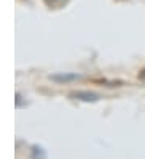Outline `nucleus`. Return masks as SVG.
I'll use <instances>...</instances> for the list:
<instances>
[{
    "label": "nucleus",
    "mask_w": 145,
    "mask_h": 159,
    "mask_svg": "<svg viewBox=\"0 0 145 159\" xmlns=\"http://www.w3.org/2000/svg\"><path fill=\"white\" fill-rule=\"evenodd\" d=\"M71 97H76V98L84 100V101H97L99 100V95L92 93V92H76V93H71Z\"/></svg>",
    "instance_id": "1"
},
{
    "label": "nucleus",
    "mask_w": 145,
    "mask_h": 159,
    "mask_svg": "<svg viewBox=\"0 0 145 159\" xmlns=\"http://www.w3.org/2000/svg\"><path fill=\"white\" fill-rule=\"evenodd\" d=\"M45 2H47L48 5H50V7H53V8H56V7H58V2H56V0H45ZM61 2L65 3L66 0H61Z\"/></svg>",
    "instance_id": "3"
},
{
    "label": "nucleus",
    "mask_w": 145,
    "mask_h": 159,
    "mask_svg": "<svg viewBox=\"0 0 145 159\" xmlns=\"http://www.w3.org/2000/svg\"><path fill=\"white\" fill-rule=\"evenodd\" d=\"M77 76H74V74H73V76H52V79L53 80H71V79H76Z\"/></svg>",
    "instance_id": "2"
}]
</instances>
